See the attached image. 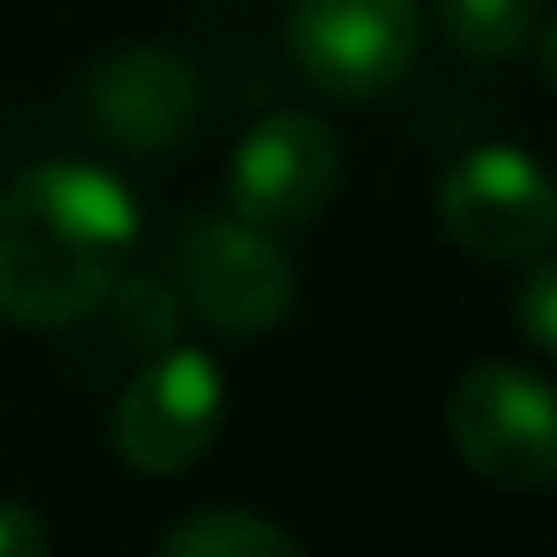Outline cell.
Segmentation results:
<instances>
[{
	"instance_id": "7c38bea8",
	"label": "cell",
	"mask_w": 557,
	"mask_h": 557,
	"mask_svg": "<svg viewBox=\"0 0 557 557\" xmlns=\"http://www.w3.org/2000/svg\"><path fill=\"white\" fill-rule=\"evenodd\" d=\"M516 312H521V330H528L533 348H545L557 360V258H552V264H540L528 282H521Z\"/></svg>"
},
{
	"instance_id": "6da1fadb",
	"label": "cell",
	"mask_w": 557,
	"mask_h": 557,
	"mask_svg": "<svg viewBox=\"0 0 557 557\" xmlns=\"http://www.w3.org/2000/svg\"><path fill=\"white\" fill-rule=\"evenodd\" d=\"M138 252V198L97 162H37L0 186V318L61 330L109 306Z\"/></svg>"
},
{
	"instance_id": "3957f363",
	"label": "cell",
	"mask_w": 557,
	"mask_h": 557,
	"mask_svg": "<svg viewBox=\"0 0 557 557\" xmlns=\"http://www.w3.org/2000/svg\"><path fill=\"white\" fill-rule=\"evenodd\" d=\"M174 294L222 336H264L294 306V264L234 216H193L174 234Z\"/></svg>"
},
{
	"instance_id": "4fadbf2b",
	"label": "cell",
	"mask_w": 557,
	"mask_h": 557,
	"mask_svg": "<svg viewBox=\"0 0 557 557\" xmlns=\"http://www.w3.org/2000/svg\"><path fill=\"white\" fill-rule=\"evenodd\" d=\"M0 557H49V528L18 497H0Z\"/></svg>"
},
{
	"instance_id": "5bb4252c",
	"label": "cell",
	"mask_w": 557,
	"mask_h": 557,
	"mask_svg": "<svg viewBox=\"0 0 557 557\" xmlns=\"http://www.w3.org/2000/svg\"><path fill=\"white\" fill-rule=\"evenodd\" d=\"M533 42H540V73H545V85L557 90V13L545 18L540 30H533Z\"/></svg>"
},
{
	"instance_id": "ba28073f",
	"label": "cell",
	"mask_w": 557,
	"mask_h": 557,
	"mask_svg": "<svg viewBox=\"0 0 557 557\" xmlns=\"http://www.w3.org/2000/svg\"><path fill=\"white\" fill-rule=\"evenodd\" d=\"M90 121L109 145L133 150V157H157L193 138L205 90H198L193 66L169 49H121L97 61L90 73Z\"/></svg>"
},
{
	"instance_id": "277c9868",
	"label": "cell",
	"mask_w": 557,
	"mask_h": 557,
	"mask_svg": "<svg viewBox=\"0 0 557 557\" xmlns=\"http://www.w3.org/2000/svg\"><path fill=\"white\" fill-rule=\"evenodd\" d=\"M437 222L473 258L533 264L557 240V186L516 145H480L449 162L437 186Z\"/></svg>"
},
{
	"instance_id": "52a82bcc",
	"label": "cell",
	"mask_w": 557,
	"mask_h": 557,
	"mask_svg": "<svg viewBox=\"0 0 557 557\" xmlns=\"http://www.w3.org/2000/svg\"><path fill=\"white\" fill-rule=\"evenodd\" d=\"M336 174H342L336 133L318 114H300V109L270 114L234 145V162H228L234 222L270 234V240L306 228V222L324 216Z\"/></svg>"
},
{
	"instance_id": "30bf717a",
	"label": "cell",
	"mask_w": 557,
	"mask_h": 557,
	"mask_svg": "<svg viewBox=\"0 0 557 557\" xmlns=\"http://www.w3.org/2000/svg\"><path fill=\"white\" fill-rule=\"evenodd\" d=\"M157 557H300V545L264 516L246 509H205V516L181 521L162 540Z\"/></svg>"
},
{
	"instance_id": "7a4b0ae2",
	"label": "cell",
	"mask_w": 557,
	"mask_h": 557,
	"mask_svg": "<svg viewBox=\"0 0 557 557\" xmlns=\"http://www.w3.org/2000/svg\"><path fill=\"white\" fill-rule=\"evenodd\" d=\"M449 444L497 492L557 485V384L516 360H480L449 389Z\"/></svg>"
},
{
	"instance_id": "9c48e42d",
	"label": "cell",
	"mask_w": 557,
	"mask_h": 557,
	"mask_svg": "<svg viewBox=\"0 0 557 557\" xmlns=\"http://www.w3.org/2000/svg\"><path fill=\"white\" fill-rule=\"evenodd\" d=\"M437 25L461 61H509L540 30V0H437Z\"/></svg>"
},
{
	"instance_id": "8fae6325",
	"label": "cell",
	"mask_w": 557,
	"mask_h": 557,
	"mask_svg": "<svg viewBox=\"0 0 557 557\" xmlns=\"http://www.w3.org/2000/svg\"><path fill=\"white\" fill-rule=\"evenodd\" d=\"M109 306H114V318H121L126 342H133V348H145V360H150V354L181 348L174 336H181L186 306H181V294H174V282H162V276H133V270H126V276L114 282Z\"/></svg>"
},
{
	"instance_id": "8992f818",
	"label": "cell",
	"mask_w": 557,
	"mask_h": 557,
	"mask_svg": "<svg viewBox=\"0 0 557 557\" xmlns=\"http://www.w3.org/2000/svg\"><path fill=\"white\" fill-rule=\"evenodd\" d=\"M222 408H228V384H222L216 360L205 348L150 354L133 372V384L121 389L114 449L133 473L174 480L216 444Z\"/></svg>"
},
{
	"instance_id": "5b68a950",
	"label": "cell",
	"mask_w": 557,
	"mask_h": 557,
	"mask_svg": "<svg viewBox=\"0 0 557 557\" xmlns=\"http://www.w3.org/2000/svg\"><path fill=\"white\" fill-rule=\"evenodd\" d=\"M420 0H294L288 49L324 97L372 102L420 54Z\"/></svg>"
}]
</instances>
